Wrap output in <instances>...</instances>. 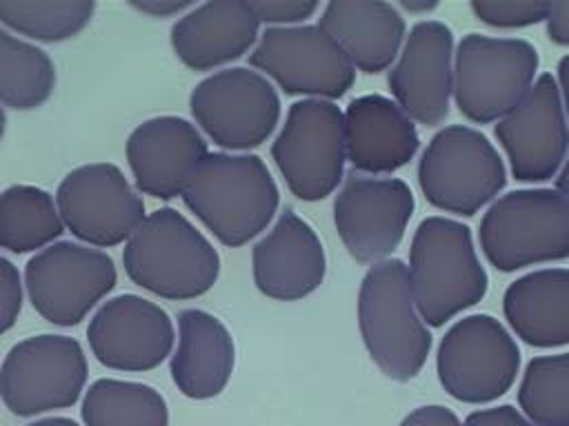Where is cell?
Segmentation results:
<instances>
[{"label":"cell","mask_w":569,"mask_h":426,"mask_svg":"<svg viewBox=\"0 0 569 426\" xmlns=\"http://www.w3.org/2000/svg\"><path fill=\"white\" fill-rule=\"evenodd\" d=\"M182 200L224 246H242L273 220L280 191L258 155L218 151L196 166Z\"/></svg>","instance_id":"obj_1"},{"label":"cell","mask_w":569,"mask_h":426,"mask_svg":"<svg viewBox=\"0 0 569 426\" xmlns=\"http://www.w3.org/2000/svg\"><path fill=\"white\" fill-rule=\"evenodd\" d=\"M407 271L418 313L433 328L476 306L489 286L471 229L442 215L425 217L413 231Z\"/></svg>","instance_id":"obj_2"},{"label":"cell","mask_w":569,"mask_h":426,"mask_svg":"<svg viewBox=\"0 0 569 426\" xmlns=\"http://www.w3.org/2000/svg\"><path fill=\"white\" fill-rule=\"evenodd\" d=\"M358 326L371 362L389 379L409 382L422 371L433 339L418 313L402 260L389 257L369 266L358 291Z\"/></svg>","instance_id":"obj_3"},{"label":"cell","mask_w":569,"mask_h":426,"mask_svg":"<svg viewBox=\"0 0 569 426\" xmlns=\"http://www.w3.org/2000/svg\"><path fill=\"white\" fill-rule=\"evenodd\" d=\"M131 282L167 300L204 295L218 280L220 255L176 209L149 213L122 251Z\"/></svg>","instance_id":"obj_4"},{"label":"cell","mask_w":569,"mask_h":426,"mask_svg":"<svg viewBox=\"0 0 569 426\" xmlns=\"http://www.w3.org/2000/svg\"><path fill=\"white\" fill-rule=\"evenodd\" d=\"M478 242L502 273L569 257V202L556 189H518L491 202Z\"/></svg>","instance_id":"obj_5"},{"label":"cell","mask_w":569,"mask_h":426,"mask_svg":"<svg viewBox=\"0 0 569 426\" xmlns=\"http://www.w3.org/2000/svg\"><path fill=\"white\" fill-rule=\"evenodd\" d=\"M425 200L453 215H476L507 184V169L485 133L467 124L440 129L418 162Z\"/></svg>","instance_id":"obj_6"},{"label":"cell","mask_w":569,"mask_h":426,"mask_svg":"<svg viewBox=\"0 0 569 426\" xmlns=\"http://www.w3.org/2000/svg\"><path fill=\"white\" fill-rule=\"evenodd\" d=\"M538 51L522 38L467 33L453 53V102L476 124L505 118L533 87Z\"/></svg>","instance_id":"obj_7"},{"label":"cell","mask_w":569,"mask_h":426,"mask_svg":"<svg viewBox=\"0 0 569 426\" xmlns=\"http://www.w3.org/2000/svg\"><path fill=\"white\" fill-rule=\"evenodd\" d=\"M271 158L298 200H325L345 178L342 111L331 100L293 102L271 144Z\"/></svg>","instance_id":"obj_8"},{"label":"cell","mask_w":569,"mask_h":426,"mask_svg":"<svg viewBox=\"0 0 569 426\" xmlns=\"http://www.w3.org/2000/svg\"><path fill=\"white\" fill-rule=\"evenodd\" d=\"M436 371L453 399L489 404L513 386L520 373V348L502 322L473 313L458 320L440 339Z\"/></svg>","instance_id":"obj_9"},{"label":"cell","mask_w":569,"mask_h":426,"mask_svg":"<svg viewBox=\"0 0 569 426\" xmlns=\"http://www.w3.org/2000/svg\"><path fill=\"white\" fill-rule=\"evenodd\" d=\"M87 384V357L78 339L33 335L9 348L0 364V399L18 417H36L78 402Z\"/></svg>","instance_id":"obj_10"},{"label":"cell","mask_w":569,"mask_h":426,"mask_svg":"<svg viewBox=\"0 0 569 426\" xmlns=\"http://www.w3.org/2000/svg\"><path fill=\"white\" fill-rule=\"evenodd\" d=\"M189 106L196 124L222 149L260 146L280 122V95L258 71L231 67L200 80Z\"/></svg>","instance_id":"obj_11"},{"label":"cell","mask_w":569,"mask_h":426,"mask_svg":"<svg viewBox=\"0 0 569 426\" xmlns=\"http://www.w3.org/2000/svg\"><path fill=\"white\" fill-rule=\"evenodd\" d=\"M249 62L287 95L333 102L356 82V69L347 53L320 24L267 27L249 53Z\"/></svg>","instance_id":"obj_12"},{"label":"cell","mask_w":569,"mask_h":426,"mask_svg":"<svg viewBox=\"0 0 569 426\" xmlns=\"http://www.w3.org/2000/svg\"><path fill=\"white\" fill-rule=\"evenodd\" d=\"M113 260L98 248L56 242L24 266L33 308L56 326H76L116 286Z\"/></svg>","instance_id":"obj_13"},{"label":"cell","mask_w":569,"mask_h":426,"mask_svg":"<svg viewBox=\"0 0 569 426\" xmlns=\"http://www.w3.org/2000/svg\"><path fill=\"white\" fill-rule=\"evenodd\" d=\"M413 209L405 180L353 173L333 200V224L356 262L378 264L400 246Z\"/></svg>","instance_id":"obj_14"},{"label":"cell","mask_w":569,"mask_h":426,"mask_svg":"<svg viewBox=\"0 0 569 426\" xmlns=\"http://www.w3.org/2000/svg\"><path fill=\"white\" fill-rule=\"evenodd\" d=\"M56 206L78 240L104 248L127 242L147 217L142 197L109 162L69 171L56 191Z\"/></svg>","instance_id":"obj_15"},{"label":"cell","mask_w":569,"mask_h":426,"mask_svg":"<svg viewBox=\"0 0 569 426\" xmlns=\"http://www.w3.org/2000/svg\"><path fill=\"white\" fill-rule=\"evenodd\" d=\"M496 138L520 182H545L569 155V122L551 73H540L529 93L496 124Z\"/></svg>","instance_id":"obj_16"},{"label":"cell","mask_w":569,"mask_h":426,"mask_svg":"<svg viewBox=\"0 0 569 426\" xmlns=\"http://www.w3.org/2000/svg\"><path fill=\"white\" fill-rule=\"evenodd\" d=\"M453 33L440 20L416 22L389 69L393 102L418 124L438 126L453 98Z\"/></svg>","instance_id":"obj_17"},{"label":"cell","mask_w":569,"mask_h":426,"mask_svg":"<svg viewBox=\"0 0 569 426\" xmlns=\"http://www.w3.org/2000/svg\"><path fill=\"white\" fill-rule=\"evenodd\" d=\"M91 353L113 371H151L173 348V322L158 304L122 293L107 300L87 328Z\"/></svg>","instance_id":"obj_18"},{"label":"cell","mask_w":569,"mask_h":426,"mask_svg":"<svg viewBox=\"0 0 569 426\" xmlns=\"http://www.w3.org/2000/svg\"><path fill=\"white\" fill-rule=\"evenodd\" d=\"M253 282L271 300L293 302L311 295L325 280L327 257L318 233L291 209L251 248Z\"/></svg>","instance_id":"obj_19"},{"label":"cell","mask_w":569,"mask_h":426,"mask_svg":"<svg viewBox=\"0 0 569 426\" xmlns=\"http://www.w3.org/2000/svg\"><path fill=\"white\" fill-rule=\"evenodd\" d=\"M207 153L200 131L178 115L149 118L127 138V162L138 191L160 200L182 195Z\"/></svg>","instance_id":"obj_20"},{"label":"cell","mask_w":569,"mask_h":426,"mask_svg":"<svg viewBox=\"0 0 569 426\" xmlns=\"http://www.w3.org/2000/svg\"><path fill=\"white\" fill-rule=\"evenodd\" d=\"M342 118L347 162L356 171L389 175L409 164L420 149L416 122L387 95L353 98Z\"/></svg>","instance_id":"obj_21"},{"label":"cell","mask_w":569,"mask_h":426,"mask_svg":"<svg viewBox=\"0 0 569 426\" xmlns=\"http://www.w3.org/2000/svg\"><path fill=\"white\" fill-rule=\"evenodd\" d=\"M260 20L244 0H213L193 4L173 27L171 47L193 71L242 58L260 38Z\"/></svg>","instance_id":"obj_22"},{"label":"cell","mask_w":569,"mask_h":426,"mask_svg":"<svg viewBox=\"0 0 569 426\" xmlns=\"http://www.w3.org/2000/svg\"><path fill=\"white\" fill-rule=\"evenodd\" d=\"M347 53L353 69L382 73L393 67L407 38L400 9L382 0L327 2L318 22Z\"/></svg>","instance_id":"obj_23"},{"label":"cell","mask_w":569,"mask_h":426,"mask_svg":"<svg viewBox=\"0 0 569 426\" xmlns=\"http://www.w3.org/2000/svg\"><path fill=\"white\" fill-rule=\"evenodd\" d=\"M236 362L227 326L202 308L178 315V346L171 355V379L191 399H209L224 390Z\"/></svg>","instance_id":"obj_24"},{"label":"cell","mask_w":569,"mask_h":426,"mask_svg":"<svg viewBox=\"0 0 569 426\" xmlns=\"http://www.w3.org/2000/svg\"><path fill=\"white\" fill-rule=\"evenodd\" d=\"M502 313L516 337L529 346L569 344V268H538L518 277L502 295Z\"/></svg>","instance_id":"obj_25"},{"label":"cell","mask_w":569,"mask_h":426,"mask_svg":"<svg viewBox=\"0 0 569 426\" xmlns=\"http://www.w3.org/2000/svg\"><path fill=\"white\" fill-rule=\"evenodd\" d=\"M62 231L58 206L44 189L13 184L0 193V248L11 253L47 248Z\"/></svg>","instance_id":"obj_26"},{"label":"cell","mask_w":569,"mask_h":426,"mask_svg":"<svg viewBox=\"0 0 569 426\" xmlns=\"http://www.w3.org/2000/svg\"><path fill=\"white\" fill-rule=\"evenodd\" d=\"M80 415L84 426H169L167 402L153 386L113 377L87 388Z\"/></svg>","instance_id":"obj_27"},{"label":"cell","mask_w":569,"mask_h":426,"mask_svg":"<svg viewBox=\"0 0 569 426\" xmlns=\"http://www.w3.org/2000/svg\"><path fill=\"white\" fill-rule=\"evenodd\" d=\"M56 84L47 51L0 27V104L29 111L44 104Z\"/></svg>","instance_id":"obj_28"},{"label":"cell","mask_w":569,"mask_h":426,"mask_svg":"<svg viewBox=\"0 0 569 426\" xmlns=\"http://www.w3.org/2000/svg\"><path fill=\"white\" fill-rule=\"evenodd\" d=\"M518 406L536 426H569V353L529 359L518 386Z\"/></svg>","instance_id":"obj_29"},{"label":"cell","mask_w":569,"mask_h":426,"mask_svg":"<svg viewBox=\"0 0 569 426\" xmlns=\"http://www.w3.org/2000/svg\"><path fill=\"white\" fill-rule=\"evenodd\" d=\"M96 11L93 2H7L0 0V22L9 29L38 40L62 42L80 33Z\"/></svg>","instance_id":"obj_30"},{"label":"cell","mask_w":569,"mask_h":426,"mask_svg":"<svg viewBox=\"0 0 569 426\" xmlns=\"http://www.w3.org/2000/svg\"><path fill=\"white\" fill-rule=\"evenodd\" d=\"M473 16L496 29H520L547 20V2H493V0H473L469 4Z\"/></svg>","instance_id":"obj_31"},{"label":"cell","mask_w":569,"mask_h":426,"mask_svg":"<svg viewBox=\"0 0 569 426\" xmlns=\"http://www.w3.org/2000/svg\"><path fill=\"white\" fill-rule=\"evenodd\" d=\"M249 4L256 18L271 27H296L320 9L318 2L309 0H253Z\"/></svg>","instance_id":"obj_32"},{"label":"cell","mask_w":569,"mask_h":426,"mask_svg":"<svg viewBox=\"0 0 569 426\" xmlns=\"http://www.w3.org/2000/svg\"><path fill=\"white\" fill-rule=\"evenodd\" d=\"M20 308H22L20 273L7 257H0V335L16 324Z\"/></svg>","instance_id":"obj_33"},{"label":"cell","mask_w":569,"mask_h":426,"mask_svg":"<svg viewBox=\"0 0 569 426\" xmlns=\"http://www.w3.org/2000/svg\"><path fill=\"white\" fill-rule=\"evenodd\" d=\"M462 426H531V422L511 404H502L469 413Z\"/></svg>","instance_id":"obj_34"},{"label":"cell","mask_w":569,"mask_h":426,"mask_svg":"<svg viewBox=\"0 0 569 426\" xmlns=\"http://www.w3.org/2000/svg\"><path fill=\"white\" fill-rule=\"evenodd\" d=\"M398 426H462L458 415L440 404H429V406H418L409 415L402 417Z\"/></svg>","instance_id":"obj_35"},{"label":"cell","mask_w":569,"mask_h":426,"mask_svg":"<svg viewBox=\"0 0 569 426\" xmlns=\"http://www.w3.org/2000/svg\"><path fill=\"white\" fill-rule=\"evenodd\" d=\"M547 36L551 42L560 47H569V2L549 4L547 13Z\"/></svg>","instance_id":"obj_36"},{"label":"cell","mask_w":569,"mask_h":426,"mask_svg":"<svg viewBox=\"0 0 569 426\" xmlns=\"http://www.w3.org/2000/svg\"><path fill=\"white\" fill-rule=\"evenodd\" d=\"M131 7L140 9L142 13H149V16H156V18H167V16H173V13H180L184 9H191L193 4L191 2H178V0H131Z\"/></svg>","instance_id":"obj_37"},{"label":"cell","mask_w":569,"mask_h":426,"mask_svg":"<svg viewBox=\"0 0 569 426\" xmlns=\"http://www.w3.org/2000/svg\"><path fill=\"white\" fill-rule=\"evenodd\" d=\"M556 82H558V91H560V100L565 106V115L569 122V53L560 58L558 69H556Z\"/></svg>","instance_id":"obj_38"},{"label":"cell","mask_w":569,"mask_h":426,"mask_svg":"<svg viewBox=\"0 0 569 426\" xmlns=\"http://www.w3.org/2000/svg\"><path fill=\"white\" fill-rule=\"evenodd\" d=\"M438 7L436 0H400V9L409 13H427Z\"/></svg>","instance_id":"obj_39"},{"label":"cell","mask_w":569,"mask_h":426,"mask_svg":"<svg viewBox=\"0 0 569 426\" xmlns=\"http://www.w3.org/2000/svg\"><path fill=\"white\" fill-rule=\"evenodd\" d=\"M556 191L569 202V155H567L560 173L556 175Z\"/></svg>","instance_id":"obj_40"},{"label":"cell","mask_w":569,"mask_h":426,"mask_svg":"<svg viewBox=\"0 0 569 426\" xmlns=\"http://www.w3.org/2000/svg\"><path fill=\"white\" fill-rule=\"evenodd\" d=\"M27 426H78V424L69 417H42V419L29 422Z\"/></svg>","instance_id":"obj_41"},{"label":"cell","mask_w":569,"mask_h":426,"mask_svg":"<svg viewBox=\"0 0 569 426\" xmlns=\"http://www.w3.org/2000/svg\"><path fill=\"white\" fill-rule=\"evenodd\" d=\"M4 126H7V115H4V109H2V104H0V140H2V135H4Z\"/></svg>","instance_id":"obj_42"}]
</instances>
